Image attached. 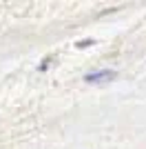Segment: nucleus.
Here are the masks:
<instances>
[{"label":"nucleus","mask_w":146,"mask_h":149,"mask_svg":"<svg viewBox=\"0 0 146 149\" xmlns=\"http://www.w3.org/2000/svg\"><path fill=\"white\" fill-rule=\"evenodd\" d=\"M111 78H115V71H111V69H102V71H93V74L84 76L86 82H104V80H111Z\"/></svg>","instance_id":"f257e3e1"},{"label":"nucleus","mask_w":146,"mask_h":149,"mask_svg":"<svg viewBox=\"0 0 146 149\" xmlns=\"http://www.w3.org/2000/svg\"><path fill=\"white\" fill-rule=\"evenodd\" d=\"M89 45H93V40H82V42H80L78 47H89Z\"/></svg>","instance_id":"f03ea898"}]
</instances>
